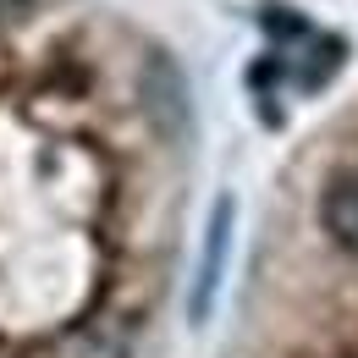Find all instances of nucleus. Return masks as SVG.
Returning a JSON list of instances; mask_svg holds the SVG:
<instances>
[{"instance_id":"obj_3","label":"nucleus","mask_w":358,"mask_h":358,"mask_svg":"<svg viewBox=\"0 0 358 358\" xmlns=\"http://www.w3.org/2000/svg\"><path fill=\"white\" fill-rule=\"evenodd\" d=\"M226 237H231V199L215 204V221H210V243H204V270H199V287H193V320H204L215 303V287H221V265H226Z\"/></svg>"},{"instance_id":"obj_4","label":"nucleus","mask_w":358,"mask_h":358,"mask_svg":"<svg viewBox=\"0 0 358 358\" xmlns=\"http://www.w3.org/2000/svg\"><path fill=\"white\" fill-rule=\"evenodd\" d=\"M34 11V0H0V28H11V22H22Z\"/></svg>"},{"instance_id":"obj_2","label":"nucleus","mask_w":358,"mask_h":358,"mask_svg":"<svg viewBox=\"0 0 358 358\" xmlns=\"http://www.w3.org/2000/svg\"><path fill=\"white\" fill-rule=\"evenodd\" d=\"M320 226L331 231V243H342L348 254H358V171L336 177L320 199Z\"/></svg>"},{"instance_id":"obj_1","label":"nucleus","mask_w":358,"mask_h":358,"mask_svg":"<svg viewBox=\"0 0 358 358\" xmlns=\"http://www.w3.org/2000/svg\"><path fill=\"white\" fill-rule=\"evenodd\" d=\"M143 99H149V116H155L160 133H171V138L187 133V83H182L171 55H149V66H143Z\"/></svg>"}]
</instances>
